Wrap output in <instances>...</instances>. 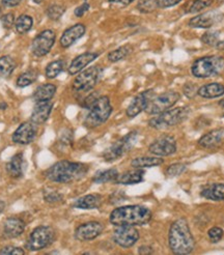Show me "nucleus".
I'll return each instance as SVG.
<instances>
[{"mask_svg": "<svg viewBox=\"0 0 224 255\" xmlns=\"http://www.w3.org/2000/svg\"><path fill=\"white\" fill-rule=\"evenodd\" d=\"M65 11H66V7L64 5L53 3V4H50L47 7L46 15L48 19L52 21H57L62 17V15L65 14Z\"/></svg>", "mask_w": 224, "mask_h": 255, "instance_id": "c9c22d12", "label": "nucleus"}, {"mask_svg": "<svg viewBox=\"0 0 224 255\" xmlns=\"http://www.w3.org/2000/svg\"><path fill=\"white\" fill-rule=\"evenodd\" d=\"M180 98V94L176 92H167L164 94H161L149 100L144 111L147 114H151V116L160 114L176 105Z\"/></svg>", "mask_w": 224, "mask_h": 255, "instance_id": "9d476101", "label": "nucleus"}, {"mask_svg": "<svg viewBox=\"0 0 224 255\" xmlns=\"http://www.w3.org/2000/svg\"><path fill=\"white\" fill-rule=\"evenodd\" d=\"M138 253L142 254V255H147V254H153L154 251H153L152 247H149V246H141L138 249Z\"/></svg>", "mask_w": 224, "mask_h": 255, "instance_id": "3c124183", "label": "nucleus"}, {"mask_svg": "<svg viewBox=\"0 0 224 255\" xmlns=\"http://www.w3.org/2000/svg\"><path fill=\"white\" fill-rule=\"evenodd\" d=\"M159 8L158 0H139L137 3V9L142 14H149Z\"/></svg>", "mask_w": 224, "mask_h": 255, "instance_id": "e433bc0d", "label": "nucleus"}, {"mask_svg": "<svg viewBox=\"0 0 224 255\" xmlns=\"http://www.w3.org/2000/svg\"><path fill=\"white\" fill-rule=\"evenodd\" d=\"M99 94L98 93H92L91 95H89L87 97L84 98L83 102H82V106L86 109H90L92 107V105L95 103L96 100L99 98Z\"/></svg>", "mask_w": 224, "mask_h": 255, "instance_id": "c03bdc74", "label": "nucleus"}, {"mask_svg": "<svg viewBox=\"0 0 224 255\" xmlns=\"http://www.w3.org/2000/svg\"><path fill=\"white\" fill-rule=\"evenodd\" d=\"M148 151L158 157L170 156L177 151L176 139L169 135L161 136L148 146Z\"/></svg>", "mask_w": 224, "mask_h": 255, "instance_id": "ddd939ff", "label": "nucleus"}, {"mask_svg": "<svg viewBox=\"0 0 224 255\" xmlns=\"http://www.w3.org/2000/svg\"><path fill=\"white\" fill-rule=\"evenodd\" d=\"M6 171L11 177L19 178L24 173V157L22 152H18L12 156L9 162L6 164Z\"/></svg>", "mask_w": 224, "mask_h": 255, "instance_id": "b1692460", "label": "nucleus"}, {"mask_svg": "<svg viewBox=\"0 0 224 255\" xmlns=\"http://www.w3.org/2000/svg\"><path fill=\"white\" fill-rule=\"evenodd\" d=\"M56 35L53 30L46 29L37 34L31 43V53L36 57L47 55L55 44Z\"/></svg>", "mask_w": 224, "mask_h": 255, "instance_id": "9b49d317", "label": "nucleus"}, {"mask_svg": "<svg viewBox=\"0 0 224 255\" xmlns=\"http://www.w3.org/2000/svg\"><path fill=\"white\" fill-rule=\"evenodd\" d=\"M36 125L32 122H25L21 124L11 136L12 141L17 144L26 145L31 143L36 135Z\"/></svg>", "mask_w": 224, "mask_h": 255, "instance_id": "2eb2a0df", "label": "nucleus"}, {"mask_svg": "<svg viewBox=\"0 0 224 255\" xmlns=\"http://www.w3.org/2000/svg\"><path fill=\"white\" fill-rule=\"evenodd\" d=\"M134 0H109V2L114 3V4H119V5H129Z\"/></svg>", "mask_w": 224, "mask_h": 255, "instance_id": "603ef678", "label": "nucleus"}, {"mask_svg": "<svg viewBox=\"0 0 224 255\" xmlns=\"http://www.w3.org/2000/svg\"><path fill=\"white\" fill-rule=\"evenodd\" d=\"M55 240V232L50 226H39L34 228L26 243V248L30 251H40L49 247Z\"/></svg>", "mask_w": 224, "mask_h": 255, "instance_id": "1a4fd4ad", "label": "nucleus"}, {"mask_svg": "<svg viewBox=\"0 0 224 255\" xmlns=\"http://www.w3.org/2000/svg\"><path fill=\"white\" fill-rule=\"evenodd\" d=\"M137 139H138V133L136 131H132L124 135L104 151V160L106 162H113L120 159L134 147Z\"/></svg>", "mask_w": 224, "mask_h": 255, "instance_id": "0eeeda50", "label": "nucleus"}, {"mask_svg": "<svg viewBox=\"0 0 224 255\" xmlns=\"http://www.w3.org/2000/svg\"><path fill=\"white\" fill-rule=\"evenodd\" d=\"M213 3L214 0H194L187 12H189V14H196V12L210 7Z\"/></svg>", "mask_w": 224, "mask_h": 255, "instance_id": "4c0bfd02", "label": "nucleus"}, {"mask_svg": "<svg viewBox=\"0 0 224 255\" xmlns=\"http://www.w3.org/2000/svg\"><path fill=\"white\" fill-rule=\"evenodd\" d=\"M25 231V222L17 218V217H10L3 223V235L7 239H15L20 237Z\"/></svg>", "mask_w": 224, "mask_h": 255, "instance_id": "aec40b11", "label": "nucleus"}, {"mask_svg": "<svg viewBox=\"0 0 224 255\" xmlns=\"http://www.w3.org/2000/svg\"><path fill=\"white\" fill-rule=\"evenodd\" d=\"M44 198L45 201L48 203H57L61 201L64 197H62V195L59 194L58 192H49L44 196Z\"/></svg>", "mask_w": 224, "mask_h": 255, "instance_id": "a18cd8bd", "label": "nucleus"}, {"mask_svg": "<svg viewBox=\"0 0 224 255\" xmlns=\"http://www.w3.org/2000/svg\"><path fill=\"white\" fill-rule=\"evenodd\" d=\"M112 238L116 245L122 248H130L137 243L139 233L134 226H117Z\"/></svg>", "mask_w": 224, "mask_h": 255, "instance_id": "f8f14e48", "label": "nucleus"}, {"mask_svg": "<svg viewBox=\"0 0 224 255\" xmlns=\"http://www.w3.org/2000/svg\"><path fill=\"white\" fill-rule=\"evenodd\" d=\"M104 231V226L101 222L91 221L79 225L75 231V238L78 241L86 242L98 238Z\"/></svg>", "mask_w": 224, "mask_h": 255, "instance_id": "4468645a", "label": "nucleus"}, {"mask_svg": "<svg viewBox=\"0 0 224 255\" xmlns=\"http://www.w3.org/2000/svg\"><path fill=\"white\" fill-rule=\"evenodd\" d=\"M56 91H57V87L54 84H51V83L42 84L34 91L32 95V99L35 102L51 101V99L55 96Z\"/></svg>", "mask_w": 224, "mask_h": 255, "instance_id": "bb28decb", "label": "nucleus"}, {"mask_svg": "<svg viewBox=\"0 0 224 255\" xmlns=\"http://www.w3.org/2000/svg\"><path fill=\"white\" fill-rule=\"evenodd\" d=\"M83 1H86V0H83Z\"/></svg>", "mask_w": 224, "mask_h": 255, "instance_id": "052dcab7", "label": "nucleus"}, {"mask_svg": "<svg viewBox=\"0 0 224 255\" xmlns=\"http://www.w3.org/2000/svg\"><path fill=\"white\" fill-rule=\"evenodd\" d=\"M15 15L12 12H7L1 17V24L5 29H10L12 26H15Z\"/></svg>", "mask_w": 224, "mask_h": 255, "instance_id": "79ce46f5", "label": "nucleus"}, {"mask_svg": "<svg viewBox=\"0 0 224 255\" xmlns=\"http://www.w3.org/2000/svg\"><path fill=\"white\" fill-rule=\"evenodd\" d=\"M202 196L214 201L224 200V185L223 184L210 185L209 187H207L202 191Z\"/></svg>", "mask_w": 224, "mask_h": 255, "instance_id": "c85d7f7f", "label": "nucleus"}, {"mask_svg": "<svg viewBox=\"0 0 224 255\" xmlns=\"http://www.w3.org/2000/svg\"><path fill=\"white\" fill-rule=\"evenodd\" d=\"M118 174H119L118 171L114 168L98 171L93 177V182L96 184H105V183H110V182L114 183Z\"/></svg>", "mask_w": 224, "mask_h": 255, "instance_id": "7c9ffc66", "label": "nucleus"}, {"mask_svg": "<svg viewBox=\"0 0 224 255\" xmlns=\"http://www.w3.org/2000/svg\"><path fill=\"white\" fill-rule=\"evenodd\" d=\"M0 14H1V6H0Z\"/></svg>", "mask_w": 224, "mask_h": 255, "instance_id": "bf43d9fd", "label": "nucleus"}, {"mask_svg": "<svg viewBox=\"0 0 224 255\" xmlns=\"http://www.w3.org/2000/svg\"><path fill=\"white\" fill-rule=\"evenodd\" d=\"M102 196L100 194H89L78 198L73 203L74 208L82 210H94L101 207Z\"/></svg>", "mask_w": 224, "mask_h": 255, "instance_id": "4be33fe9", "label": "nucleus"}, {"mask_svg": "<svg viewBox=\"0 0 224 255\" xmlns=\"http://www.w3.org/2000/svg\"><path fill=\"white\" fill-rule=\"evenodd\" d=\"M33 25V19L29 15H21L15 22V28L19 34L27 33Z\"/></svg>", "mask_w": 224, "mask_h": 255, "instance_id": "72a5a7b5", "label": "nucleus"}, {"mask_svg": "<svg viewBox=\"0 0 224 255\" xmlns=\"http://www.w3.org/2000/svg\"><path fill=\"white\" fill-rule=\"evenodd\" d=\"M4 208H5V203L0 200V213H1L4 210Z\"/></svg>", "mask_w": 224, "mask_h": 255, "instance_id": "5fc2aeb1", "label": "nucleus"}, {"mask_svg": "<svg viewBox=\"0 0 224 255\" xmlns=\"http://www.w3.org/2000/svg\"><path fill=\"white\" fill-rule=\"evenodd\" d=\"M202 41L209 46H217L219 43V32L209 31L202 36Z\"/></svg>", "mask_w": 224, "mask_h": 255, "instance_id": "58836bf2", "label": "nucleus"}, {"mask_svg": "<svg viewBox=\"0 0 224 255\" xmlns=\"http://www.w3.org/2000/svg\"><path fill=\"white\" fill-rule=\"evenodd\" d=\"M16 68L17 63L12 57L8 55L0 57V78L9 77Z\"/></svg>", "mask_w": 224, "mask_h": 255, "instance_id": "c756f323", "label": "nucleus"}, {"mask_svg": "<svg viewBox=\"0 0 224 255\" xmlns=\"http://www.w3.org/2000/svg\"><path fill=\"white\" fill-rule=\"evenodd\" d=\"M98 56H99V54L96 52H85V53L78 55L71 62V65L68 69V73L72 76L80 73L85 67L89 66L90 63L93 62Z\"/></svg>", "mask_w": 224, "mask_h": 255, "instance_id": "412c9836", "label": "nucleus"}, {"mask_svg": "<svg viewBox=\"0 0 224 255\" xmlns=\"http://www.w3.org/2000/svg\"><path fill=\"white\" fill-rule=\"evenodd\" d=\"M224 137V130L217 129L209 132L198 140V144L204 148H214L218 146Z\"/></svg>", "mask_w": 224, "mask_h": 255, "instance_id": "5701e85b", "label": "nucleus"}, {"mask_svg": "<svg viewBox=\"0 0 224 255\" xmlns=\"http://www.w3.org/2000/svg\"><path fill=\"white\" fill-rule=\"evenodd\" d=\"M112 113L110 99L106 96H100L90 108V112L84 120V126L94 129L108 121Z\"/></svg>", "mask_w": 224, "mask_h": 255, "instance_id": "39448f33", "label": "nucleus"}, {"mask_svg": "<svg viewBox=\"0 0 224 255\" xmlns=\"http://www.w3.org/2000/svg\"><path fill=\"white\" fill-rule=\"evenodd\" d=\"M86 31V27L85 25L82 23H77L73 25V26L69 27L68 29H66L62 33L61 37H60V46L62 48H69L71 47L73 44L76 43L79 39L85 34Z\"/></svg>", "mask_w": 224, "mask_h": 255, "instance_id": "a211bd4d", "label": "nucleus"}, {"mask_svg": "<svg viewBox=\"0 0 224 255\" xmlns=\"http://www.w3.org/2000/svg\"><path fill=\"white\" fill-rule=\"evenodd\" d=\"M186 170V165L182 163H176L172 164L167 168L166 170V175L169 177H174L182 174Z\"/></svg>", "mask_w": 224, "mask_h": 255, "instance_id": "ea45409f", "label": "nucleus"}, {"mask_svg": "<svg viewBox=\"0 0 224 255\" xmlns=\"http://www.w3.org/2000/svg\"><path fill=\"white\" fill-rule=\"evenodd\" d=\"M90 8H91L90 3L87 2V1H84L81 5H79L78 7H76V9L74 10V14H75V16H76V17L81 18V17L84 16L85 12H87V11L90 10Z\"/></svg>", "mask_w": 224, "mask_h": 255, "instance_id": "49530a36", "label": "nucleus"}, {"mask_svg": "<svg viewBox=\"0 0 224 255\" xmlns=\"http://www.w3.org/2000/svg\"><path fill=\"white\" fill-rule=\"evenodd\" d=\"M66 61L62 59H57L52 62H50L46 68L45 75L48 79H54L57 76L65 70Z\"/></svg>", "mask_w": 224, "mask_h": 255, "instance_id": "473e14b6", "label": "nucleus"}, {"mask_svg": "<svg viewBox=\"0 0 224 255\" xmlns=\"http://www.w3.org/2000/svg\"><path fill=\"white\" fill-rule=\"evenodd\" d=\"M197 94L205 99L219 98L224 95V85L217 82L206 84L197 89Z\"/></svg>", "mask_w": 224, "mask_h": 255, "instance_id": "a878e982", "label": "nucleus"}, {"mask_svg": "<svg viewBox=\"0 0 224 255\" xmlns=\"http://www.w3.org/2000/svg\"><path fill=\"white\" fill-rule=\"evenodd\" d=\"M219 104H220V106L222 107V109H223V111H224V99H223V100L220 102Z\"/></svg>", "mask_w": 224, "mask_h": 255, "instance_id": "4d7b16f0", "label": "nucleus"}, {"mask_svg": "<svg viewBox=\"0 0 224 255\" xmlns=\"http://www.w3.org/2000/svg\"><path fill=\"white\" fill-rule=\"evenodd\" d=\"M153 218L151 210L143 206H126L111 212L109 221L114 226H142Z\"/></svg>", "mask_w": 224, "mask_h": 255, "instance_id": "f257e3e1", "label": "nucleus"}, {"mask_svg": "<svg viewBox=\"0 0 224 255\" xmlns=\"http://www.w3.org/2000/svg\"><path fill=\"white\" fill-rule=\"evenodd\" d=\"M89 166L79 162L59 161L47 170V177L50 181L59 184H70L80 181L87 172Z\"/></svg>", "mask_w": 224, "mask_h": 255, "instance_id": "7ed1b4c3", "label": "nucleus"}, {"mask_svg": "<svg viewBox=\"0 0 224 255\" xmlns=\"http://www.w3.org/2000/svg\"><path fill=\"white\" fill-rule=\"evenodd\" d=\"M33 1L35 2V3H42L44 0H33Z\"/></svg>", "mask_w": 224, "mask_h": 255, "instance_id": "13d9d810", "label": "nucleus"}, {"mask_svg": "<svg viewBox=\"0 0 224 255\" xmlns=\"http://www.w3.org/2000/svg\"><path fill=\"white\" fill-rule=\"evenodd\" d=\"M224 69V58L217 55L196 59L191 67V73L196 78H210L219 75Z\"/></svg>", "mask_w": 224, "mask_h": 255, "instance_id": "20e7f679", "label": "nucleus"}, {"mask_svg": "<svg viewBox=\"0 0 224 255\" xmlns=\"http://www.w3.org/2000/svg\"><path fill=\"white\" fill-rule=\"evenodd\" d=\"M182 0H158V6L159 8H166L171 7L176 4L180 3Z\"/></svg>", "mask_w": 224, "mask_h": 255, "instance_id": "de8ad7c7", "label": "nucleus"}, {"mask_svg": "<svg viewBox=\"0 0 224 255\" xmlns=\"http://www.w3.org/2000/svg\"><path fill=\"white\" fill-rule=\"evenodd\" d=\"M223 19V14L218 10H211L202 15L193 17L189 20L188 25L194 28H210Z\"/></svg>", "mask_w": 224, "mask_h": 255, "instance_id": "dca6fc26", "label": "nucleus"}, {"mask_svg": "<svg viewBox=\"0 0 224 255\" xmlns=\"http://www.w3.org/2000/svg\"><path fill=\"white\" fill-rule=\"evenodd\" d=\"M191 110L189 107H178L168 109L164 112L158 114V117L153 118L148 122L151 128L157 130L166 129L173 126H178L189 118Z\"/></svg>", "mask_w": 224, "mask_h": 255, "instance_id": "423d86ee", "label": "nucleus"}, {"mask_svg": "<svg viewBox=\"0 0 224 255\" xmlns=\"http://www.w3.org/2000/svg\"><path fill=\"white\" fill-rule=\"evenodd\" d=\"M153 98V91H145L139 95H137L131 103L129 104L126 114L127 117L130 119L136 118L139 113L145 110L149 100Z\"/></svg>", "mask_w": 224, "mask_h": 255, "instance_id": "f3484780", "label": "nucleus"}, {"mask_svg": "<svg viewBox=\"0 0 224 255\" xmlns=\"http://www.w3.org/2000/svg\"><path fill=\"white\" fill-rule=\"evenodd\" d=\"M53 104L50 101L36 102L34 108L31 112L30 121L35 125H42L48 121L50 114H51Z\"/></svg>", "mask_w": 224, "mask_h": 255, "instance_id": "6ab92c4d", "label": "nucleus"}, {"mask_svg": "<svg viewBox=\"0 0 224 255\" xmlns=\"http://www.w3.org/2000/svg\"><path fill=\"white\" fill-rule=\"evenodd\" d=\"M37 76H39V73H37L36 70H33V69L22 73L17 78V82H16L17 86L23 88V87H27L31 85L36 81Z\"/></svg>", "mask_w": 224, "mask_h": 255, "instance_id": "f704fd0d", "label": "nucleus"}, {"mask_svg": "<svg viewBox=\"0 0 224 255\" xmlns=\"http://www.w3.org/2000/svg\"><path fill=\"white\" fill-rule=\"evenodd\" d=\"M143 175H144V172L141 169L135 168V170H130L127 172H123L121 174H118L114 183L120 184V185L139 184L143 181Z\"/></svg>", "mask_w": 224, "mask_h": 255, "instance_id": "393cba45", "label": "nucleus"}, {"mask_svg": "<svg viewBox=\"0 0 224 255\" xmlns=\"http://www.w3.org/2000/svg\"><path fill=\"white\" fill-rule=\"evenodd\" d=\"M5 109H7V104L4 103V102H1V103H0V110H5Z\"/></svg>", "mask_w": 224, "mask_h": 255, "instance_id": "864d4df0", "label": "nucleus"}, {"mask_svg": "<svg viewBox=\"0 0 224 255\" xmlns=\"http://www.w3.org/2000/svg\"><path fill=\"white\" fill-rule=\"evenodd\" d=\"M168 242L173 254H190L194 250L195 241L186 219H178L171 224Z\"/></svg>", "mask_w": 224, "mask_h": 255, "instance_id": "f03ea898", "label": "nucleus"}, {"mask_svg": "<svg viewBox=\"0 0 224 255\" xmlns=\"http://www.w3.org/2000/svg\"><path fill=\"white\" fill-rule=\"evenodd\" d=\"M103 73V69L99 66H94L80 72L74 79L72 88L76 93H89L97 85L100 77Z\"/></svg>", "mask_w": 224, "mask_h": 255, "instance_id": "6e6552de", "label": "nucleus"}, {"mask_svg": "<svg viewBox=\"0 0 224 255\" xmlns=\"http://www.w3.org/2000/svg\"><path fill=\"white\" fill-rule=\"evenodd\" d=\"M132 46L130 45H124L121 46L115 50H112L111 52L108 53L107 58L110 62H118L122 59H124L126 57H128L130 55V53L132 52Z\"/></svg>", "mask_w": 224, "mask_h": 255, "instance_id": "2f4dec72", "label": "nucleus"}, {"mask_svg": "<svg viewBox=\"0 0 224 255\" xmlns=\"http://www.w3.org/2000/svg\"><path fill=\"white\" fill-rule=\"evenodd\" d=\"M217 48L220 50H224V42H219L217 45Z\"/></svg>", "mask_w": 224, "mask_h": 255, "instance_id": "6e6d98bb", "label": "nucleus"}, {"mask_svg": "<svg viewBox=\"0 0 224 255\" xmlns=\"http://www.w3.org/2000/svg\"><path fill=\"white\" fill-rule=\"evenodd\" d=\"M22 2V0H2V3L5 6L12 7V6H17Z\"/></svg>", "mask_w": 224, "mask_h": 255, "instance_id": "8fccbe9b", "label": "nucleus"}, {"mask_svg": "<svg viewBox=\"0 0 224 255\" xmlns=\"http://www.w3.org/2000/svg\"><path fill=\"white\" fill-rule=\"evenodd\" d=\"M208 236H209L212 243H218V242L223 237V231L220 227H213L209 231Z\"/></svg>", "mask_w": 224, "mask_h": 255, "instance_id": "a19ab883", "label": "nucleus"}, {"mask_svg": "<svg viewBox=\"0 0 224 255\" xmlns=\"http://www.w3.org/2000/svg\"><path fill=\"white\" fill-rule=\"evenodd\" d=\"M197 93L196 88H195V85L191 84V83H187L185 86H184V94L187 98H193L195 96V94Z\"/></svg>", "mask_w": 224, "mask_h": 255, "instance_id": "09e8293b", "label": "nucleus"}, {"mask_svg": "<svg viewBox=\"0 0 224 255\" xmlns=\"http://www.w3.org/2000/svg\"><path fill=\"white\" fill-rule=\"evenodd\" d=\"M164 163V160L162 158L157 157H137L131 161V166L133 168L142 169V168H149V167H156L160 166Z\"/></svg>", "mask_w": 224, "mask_h": 255, "instance_id": "cd10ccee", "label": "nucleus"}, {"mask_svg": "<svg viewBox=\"0 0 224 255\" xmlns=\"http://www.w3.org/2000/svg\"><path fill=\"white\" fill-rule=\"evenodd\" d=\"M24 253L23 249L15 246H6L0 250V255H24Z\"/></svg>", "mask_w": 224, "mask_h": 255, "instance_id": "37998d69", "label": "nucleus"}]
</instances>
